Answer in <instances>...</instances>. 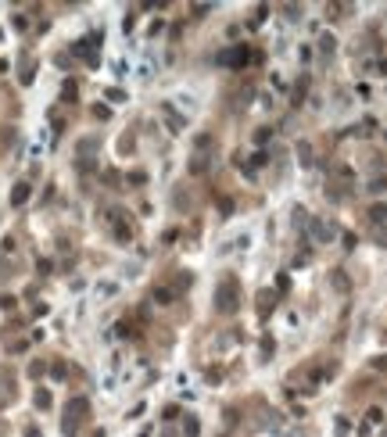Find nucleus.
<instances>
[{
	"mask_svg": "<svg viewBox=\"0 0 387 437\" xmlns=\"http://www.w3.org/2000/svg\"><path fill=\"white\" fill-rule=\"evenodd\" d=\"M237 305H240V291H237V280L233 276H226L219 287H215V308L219 312H237Z\"/></svg>",
	"mask_w": 387,
	"mask_h": 437,
	"instance_id": "1",
	"label": "nucleus"
},
{
	"mask_svg": "<svg viewBox=\"0 0 387 437\" xmlns=\"http://www.w3.org/2000/svg\"><path fill=\"white\" fill-rule=\"evenodd\" d=\"M86 412H90V401H86V398H72L68 409H65V423H61V430L72 437L75 430H79V423L86 419Z\"/></svg>",
	"mask_w": 387,
	"mask_h": 437,
	"instance_id": "2",
	"label": "nucleus"
},
{
	"mask_svg": "<svg viewBox=\"0 0 387 437\" xmlns=\"http://www.w3.org/2000/svg\"><path fill=\"white\" fill-rule=\"evenodd\" d=\"M244 61H247V47H229V50L219 54V65H226V68H237Z\"/></svg>",
	"mask_w": 387,
	"mask_h": 437,
	"instance_id": "3",
	"label": "nucleus"
},
{
	"mask_svg": "<svg viewBox=\"0 0 387 437\" xmlns=\"http://www.w3.org/2000/svg\"><path fill=\"white\" fill-rule=\"evenodd\" d=\"M29 194H33V190H29V183H18V187L11 190V204H25Z\"/></svg>",
	"mask_w": 387,
	"mask_h": 437,
	"instance_id": "4",
	"label": "nucleus"
},
{
	"mask_svg": "<svg viewBox=\"0 0 387 437\" xmlns=\"http://www.w3.org/2000/svg\"><path fill=\"white\" fill-rule=\"evenodd\" d=\"M14 398V387H11V380H0V409Z\"/></svg>",
	"mask_w": 387,
	"mask_h": 437,
	"instance_id": "5",
	"label": "nucleus"
},
{
	"mask_svg": "<svg viewBox=\"0 0 387 437\" xmlns=\"http://www.w3.org/2000/svg\"><path fill=\"white\" fill-rule=\"evenodd\" d=\"M308 226H312V233H316L319 240H330V237H333V230H330V226H323V222H308Z\"/></svg>",
	"mask_w": 387,
	"mask_h": 437,
	"instance_id": "6",
	"label": "nucleus"
},
{
	"mask_svg": "<svg viewBox=\"0 0 387 437\" xmlns=\"http://www.w3.org/2000/svg\"><path fill=\"white\" fill-rule=\"evenodd\" d=\"M154 301H158V305H168V301H172V291H168V287H158V291H154Z\"/></svg>",
	"mask_w": 387,
	"mask_h": 437,
	"instance_id": "7",
	"label": "nucleus"
},
{
	"mask_svg": "<svg viewBox=\"0 0 387 437\" xmlns=\"http://www.w3.org/2000/svg\"><path fill=\"white\" fill-rule=\"evenodd\" d=\"M61 97H65V100H72V97H75V83H72V79L61 86Z\"/></svg>",
	"mask_w": 387,
	"mask_h": 437,
	"instance_id": "8",
	"label": "nucleus"
},
{
	"mask_svg": "<svg viewBox=\"0 0 387 437\" xmlns=\"http://www.w3.org/2000/svg\"><path fill=\"white\" fill-rule=\"evenodd\" d=\"M36 405H40V409H47V405H51V394H47V390H36Z\"/></svg>",
	"mask_w": 387,
	"mask_h": 437,
	"instance_id": "9",
	"label": "nucleus"
},
{
	"mask_svg": "<svg viewBox=\"0 0 387 437\" xmlns=\"http://www.w3.org/2000/svg\"><path fill=\"white\" fill-rule=\"evenodd\" d=\"M187 437H197V419H187Z\"/></svg>",
	"mask_w": 387,
	"mask_h": 437,
	"instance_id": "10",
	"label": "nucleus"
}]
</instances>
